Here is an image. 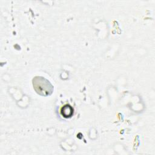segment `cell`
Returning <instances> with one entry per match:
<instances>
[{"label":"cell","instance_id":"obj_1","mask_svg":"<svg viewBox=\"0 0 155 155\" xmlns=\"http://www.w3.org/2000/svg\"><path fill=\"white\" fill-rule=\"evenodd\" d=\"M32 82L34 90L41 96H49L53 91V86L47 79L42 76L35 77Z\"/></svg>","mask_w":155,"mask_h":155},{"label":"cell","instance_id":"obj_2","mask_svg":"<svg viewBox=\"0 0 155 155\" xmlns=\"http://www.w3.org/2000/svg\"><path fill=\"white\" fill-rule=\"evenodd\" d=\"M74 110L69 104H65L61 108V114L65 118H69L73 114Z\"/></svg>","mask_w":155,"mask_h":155}]
</instances>
